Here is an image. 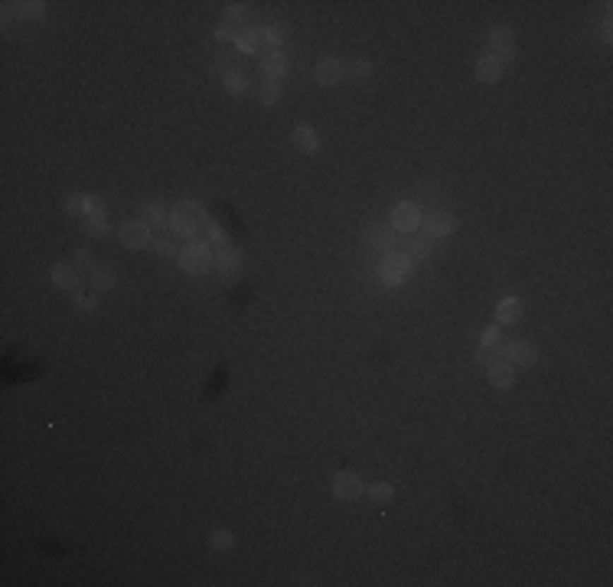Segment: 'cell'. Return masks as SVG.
<instances>
[{
    "label": "cell",
    "instance_id": "1",
    "mask_svg": "<svg viewBox=\"0 0 613 587\" xmlns=\"http://www.w3.org/2000/svg\"><path fill=\"white\" fill-rule=\"evenodd\" d=\"M411 271H415V261L408 255H401V251H388L379 261V281L385 287H401L411 278Z\"/></svg>",
    "mask_w": 613,
    "mask_h": 587
},
{
    "label": "cell",
    "instance_id": "2",
    "mask_svg": "<svg viewBox=\"0 0 613 587\" xmlns=\"http://www.w3.org/2000/svg\"><path fill=\"white\" fill-rule=\"evenodd\" d=\"M213 251L206 242H189V245L179 248V268L189 274V278H199V274L213 271Z\"/></svg>",
    "mask_w": 613,
    "mask_h": 587
},
{
    "label": "cell",
    "instance_id": "3",
    "mask_svg": "<svg viewBox=\"0 0 613 587\" xmlns=\"http://www.w3.org/2000/svg\"><path fill=\"white\" fill-rule=\"evenodd\" d=\"M421 215H424V209H421L417 203H398L392 209V215H388V225H392L395 232L411 235L415 229H421Z\"/></svg>",
    "mask_w": 613,
    "mask_h": 587
},
{
    "label": "cell",
    "instance_id": "4",
    "mask_svg": "<svg viewBox=\"0 0 613 587\" xmlns=\"http://www.w3.org/2000/svg\"><path fill=\"white\" fill-rule=\"evenodd\" d=\"M499 356L509 362V366H535V359H538V352H535V346L528 340H503V346H499Z\"/></svg>",
    "mask_w": 613,
    "mask_h": 587
},
{
    "label": "cell",
    "instance_id": "5",
    "mask_svg": "<svg viewBox=\"0 0 613 587\" xmlns=\"http://www.w3.org/2000/svg\"><path fill=\"white\" fill-rule=\"evenodd\" d=\"M362 493H366V483L359 480V473L343 470V473H336V477H333V496H336L340 502H356Z\"/></svg>",
    "mask_w": 613,
    "mask_h": 587
},
{
    "label": "cell",
    "instance_id": "6",
    "mask_svg": "<svg viewBox=\"0 0 613 587\" xmlns=\"http://www.w3.org/2000/svg\"><path fill=\"white\" fill-rule=\"evenodd\" d=\"M85 229H88V235H95V239H105L111 232V225H108V213H105V206L95 199V196H85Z\"/></svg>",
    "mask_w": 613,
    "mask_h": 587
},
{
    "label": "cell",
    "instance_id": "7",
    "mask_svg": "<svg viewBox=\"0 0 613 587\" xmlns=\"http://www.w3.org/2000/svg\"><path fill=\"white\" fill-rule=\"evenodd\" d=\"M118 235H121V242H124V248H147V245H153V235H150V225H147L144 219H131V222H124L118 229Z\"/></svg>",
    "mask_w": 613,
    "mask_h": 587
},
{
    "label": "cell",
    "instance_id": "8",
    "mask_svg": "<svg viewBox=\"0 0 613 587\" xmlns=\"http://www.w3.org/2000/svg\"><path fill=\"white\" fill-rule=\"evenodd\" d=\"M421 229H424V235L431 242L434 239H447L453 232V215L444 213V209H431V213L421 215Z\"/></svg>",
    "mask_w": 613,
    "mask_h": 587
},
{
    "label": "cell",
    "instance_id": "9",
    "mask_svg": "<svg viewBox=\"0 0 613 587\" xmlns=\"http://www.w3.org/2000/svg\"><path fill=\"white\" fill-rule=\"evenodd\" d=\"M489 52H493L499 62L516 59V40H512L509 26H493V30H489Z\"/></svg>",
    "mask_w": 613,
    "mask_h": 587
},
{
    "label": "cell",
    "instance_id": "10",
    "mask_svg": "<svg viewBox=\"0 0 613 587\" xmlns=\"http://www.w3.org/2000/svg\"><path fill=\"white\" fill-rule=\"evenodd\" d=\"M316 82L323 88H333V85H340L343 78H346V66H343L336 56H326V59H320L316 62Z\"/></svg>",
    "mask_w": 613,
    "mask_h": 587
},
{
    "label": "cell",
    "instance_id": "11",
    "mask_svg": "<svg viewBox=\"0 0 613 587\" xmlns=\"http://www.w3.org/2000/svg\"><path fill=\"white\" fill-rule=\"evenodd\" d=\"M258 69H261V78H268V82H281V78L287 76L290 62H287V56H284L281 49H271L261 62H258Z\"/></svg>",
    "mask_w": 613,
    "mask_h": 587
},
{
    "label": "cell",
    "instance_id": "12",
    "mask_svg": "<svg viewBox=\"0 0 613 587\" xmlns=\"http://www.w3.org/2000/svg\"><path fill=\"white\" fill-rule=\"evenodd\" d=\"M486 379L493 389H512L516 382V366H509L506 359H489L486 362Z\"/></svg>",
    "mask_w": 613,
    "mask_h": 587
},
{
    "label": "cell",
    "instance_id": "13",
    "mask_svg": "<svg viewBox=\"0 0 613 587\" xmlns=\"http://www.w3.org/2000/svg\"><path fill=\"white\" fill-rule=\"evenodd\" d=\"M199 229H203V222L189 219L186 213H179V209H173V213H170V232L177 235V239L196 242V239H199Z\"/></svg>",
    "mask_w": 613,
    "mask_h": 587
},
{
    "label": "cell",
    "instance_id": "14",
    "mask_svg": "<svg viewBox=\"0 0 613 587\" xmlns=\"http://www.w3.org/2000/svg\"><path fill=\"white\" fill-rule=\"evenodd\" d=\"M213 268L222 274V278H232V274H239V271H242V255H239V248H232V245L219 248V251H215V258H213Z\"/></svg>",
    "mask_w": 613,
    "mask_h": 587
},
{
    "label": "cell",
    "instance_id": "15",
    "mask_svg": "<svg viewBox=\"0 0 613 587\" xmlns=\"http://www.w3.org/2000/svg\"><path fill=\"white\" fill-rule=\"evenodd\" d=\"M477 78L483 85H496V82L503 78V62L496 59L493 52H483L477 59Z\"/></svg>",
    "mask_w": 613,
    "mask_h": 587
},
{
    "label": "cell",
    "instance_id": "16",
    "mask_svg": "<svg viewBox=\"0 0 613 587\" xmlns=\"http://www.w3.org/2000/svg\"><path fill=\"white\" fill-rule=\"evenodd\" d=\"M499 346H503V333H499V326H486L483 336H480V349H477V362H489L493 359V352H499Z\"/></svg>",
    "mask_w": 613,
    "mask_h": 587
},
{
    "label": "cell",
    "instance_id": "17",
    "mask_svg": "<svg viewBox=\"0 0 613 587\" xmlns=\"http://www.w3.org/2000/svg\"><path fill=\"white\" fill-rule=\"evenodd\" d=\"M52 284L62 290H78V284H82V278H78L76 271V264H69V261H59V264H52Z\"/></svg>",
    "mask_w": 613,
    "mask_h": 587
},
{
    "label": "cell",
    "instance_id": "18",
    "mask_svg": "<svg viewBox=\"0 0 613 587\" xmlns=\"http://www.w3.org/2000/svg\"><path fill=\"white\" fill-rule=\"evenodd\" d=\"M366 239H369V245L375 248V251H382V255H388V251H395V229L388 225H372V229L366 232Z\"/></svg>",
    "mask_w": 613,
    "mask_h": 587
},
{
    "label": "cell",
    "instance_id": "19",
    "mask_svg": "<svg viewBox=\"0 0 613 587\" xmlns=\"http://www.w3.org/2000/svg\"><path fill=\"white\" fill-rule=\"evenodd\" d=\"M261 30L258 26H242V30H235V46H239V52H245V56H251V52H258V46H261Z\"/></svg>",
    "mask_w": 613,
    "mask_h": 587
},
{
    "label": "cell",
    "instance_id": "20",
    "mask_svg": "<svg viewBox=\"0 0 613 587\" xmlns=\"http://www.w3.org/2000/svg\"><path fill=\"white\" fill-rule=\"evenodd\" d=\"M88 284H92L95 294H105V290L114 287V271H111V264H95L92 271H88Z\"/></svg>",
    "mask_w": 613,
    "mask_h": 587
},
{
    "label": "cell",
    "instance_id": "21",
    "mask_svg": "<svg viewBox=\"0 0 613 587\" xmlns=\"http://www.w3.org/2000/svg\"><path fill=\"white\" fill-rule=\"evenodd\" d=\"M294 144H297V150H304V153H316L320 150V137H316V131L310 128V124H297V128H294Z\"/></svg>",
    "mask_w": 613,
    "mask_h": 587
},
{
    "label": "cell",
    "instance_id": "22",
    "mask_svg": "<svg viewBox=\"0 0 613 587\" xmlns=\"http://www.w3.org/2000/svg\"><path fill=\"white\" fill-rule=\"evenodd\" d=\"M496 320L499 324H516V320H522V300L519 297H506L496 304Z\"/></svg>",
    "mask_w": 613,
    "mask_h": 587
},
{
    "label": "cell",
    "instance_id": "23",
    "mask_svg": "<svg viewBox=\"0 0 613 587\" xmlns=\"http://www.w3.org/2000/svg\"><path fill=\"white\" fill-rule=\"evenodd\" d=\"M141 213L147 215V225H150V229H170V213H167V209H163L160 203H147L144 209H141Z\"/></svg>",
    "mask_w": 613,
    "mask_h": 587
},
{
    "label": "cell",
    "instance_id": "24",
    "mask_svg": "<svg viewBox=\"0 0 613 587\" xmlns=\"http://www.w3.org/2000/svg\"><path fill=\"white\" fill-rule=\"evenodd\" d=\"M222 85H225V92H229V95H245L248 92V76H245V72H235V69H229V72H225V78H222Z\"/></svg>",
    "mask_w": 613,
    "mask_h": 587
},
{
    "label": "cell",
    "instance_id": "25",
    "mask_svg": "<svg viewBox=\"0 0 613 587\" xmlns=\"http://www.w3.org/2000/svg\"><path fill=\"white\" fill-rule=\"evenodd\" d=\"M405 255L411 258V261H424L427 255H431V239H427V235H417V239H411L408 242V251H405Z\"/></svg>",
    "mask_w": 613,
    "mask_h": 587
},
{
    "label": "cell",
    "instance_id": "26",
    "mask_svg": "<svg viewBox=\"0 0 613 587\" xmlns=\"http://www.w3.org/2000/svg\"><path fill=\"white\" fill-rule=\"evenodd\" d=\"M255 92H258V102L261 105H274L281 98V85H278V82H268V78H264L261 85H255Z\"/></svg>",
    "mask_w": 613,
    "mask_h": 587
},
{
    "label": "cell",
    "instance_id": "27",
    "mask_svg": "<svg viewBox=\"0 0 613 587\" xmlns=\"http://www.w3.org/2000/svg\"><path fill=\"white\" fill-rule=\"evenodd\" d=\"M177 209H179V213H186L189 219H196V222H209V215H206V206L199 203V199H183Z\"/></svg>",
    "mask_w": 613,
    "mask_h": 587
},
{
    "label": "cell",
    "instance_id": "28",
    "mask_svg": "<svg viewBox=\"0 0 613 587\" xmlns=\"http://www.w3.org/2000/svg\"><path fill=\"white\" fill-rule=\"evenodd\" d=\"M366 493H369V499H372V502H379V506H382V502H392L395 486L392 483H372Z\"/></svg>",
    "mask_w": 613,
    "mask_h": 587
},
{
    "label": "cell",
    "instance_id": "29",
    "mask_svg": "<svg viewBox=\"0 0 613 587\" xmlns=\"http://www.w3.org/2000/svg\"><path fill=\"white\" fill-rule=\"evenodd\" d=\"M17 13H20V20H40L46 13V4H40V0H26V4H17Z\"/></svg>",
    "mask_w": 613,
    "mask_h": 587
},
{
    "label": "cell",
    "instance_id": "30",
    "mask_svg": "<svg viewBox=\"0 0 613 587\" xmlns=\"http://www.w3.org/2000/svg\"><path fill=\"white\" fill-rule=\"evenodd\" d=\"M209 545H213V552H229L232 545H235V535H232L229 528H215L213 538H209Z\"/></svg>",
    "mask_w": 613,
    "mask_h": 587
},
{
    "label": "cell",
    "instance_id": "31",
    "mask_svg": "<svg viewBox=\"0 0 613 587\" xmlns=\"http://www.w3.org/2000/svg\"><path fill=\"white\" fill-rule=\"evenodd\" d=\"M261 40L268 46H274V49H281L284 40H287V33H284V26H264L261 30Z\"/></svg>",
    "mask_w": 613,
    "mask_h": 587
},
{
    "label": "cell",
    "instance_id": "32",
    "mask_svg": "<svg viewBox=\"0 0 613 587\" xmlns=\"http://www.w3.org/2000/svg\"><path fill=\"white\" fill-rule=\"evenodd\" d=\"M225 20H229V26H235V30H242L245 23V4H229L225 7Z\"/></svg>",
    "mask_w": 613,
    "mask_h": 587
},
{
    "label": "cell",
    "instance_id": "33",
    "mask_svg": "<svg viewBox=\"0 0 613 587\" xmlns=\"http://www.w3.org/2000/svg\"><path fill=\"white\" fill-rule=\"evenodd\" d=\"M206 235H209V242H213V245H219V248H225L229 245V235H225V232H222V225L215 219H209L206 222Z\"/></svg>",
    "mask_w": 613,
    "mask_h": 587
},
{
    "label": "cell",
    "instance_id": "34",
    "mask_svg": "<svg viewBox=\"0 0 613 587\" xmlns=\"http://www.w3.org/2000/svg\"><path fill=\"white\" fill-rule=\"evenodd\" d=\"M72 264H76V268H82V271H92L98 261H95V255L88 251V248H78V251H72Z\"/></svg>",
    "mask_w": 613,
    "mask_h": 587
},
{
    "label": "cell",
    "instance_id": "35",
    "mask_svg": "<svg viewBox=\"0 0 613 587\" xmlns=\"http://www.w3.org/2000/svg\"><path fill=\"white\" fill-rule=\"evenodd\" d=\"M69 297H72V304H76L78 310H85V314H92L95 307H98V294H92V297H88V294H78V290H72Z\"/></svg>",
    "mask_w": 613,
    "mask_h": 587
},
{
    "label": "cell",
    "instance_id": "36",
    "mask_svg": "<svg viewBox=\"0 0 613 587\" xmlns=\"http://www.w3.org/2000/svg\"><path fill=\"white\" fill-rule=\"evenodd\" d=\"M352 78H356V82H369V78H372V62L369 59H359V62H352Z\"/></svg>",
    "mask_w": 613,
    "mask_h": 587
},
{
    "label": "cell",
    "instance_id": "37",
    "mask_svg": "<svg viewBox=\"0 0 613 587\" xmlns=\"http://www.w3.org/2000/svg\"><path fill=\"white\" fill-rule=\"evenodd\" d=\"M153 248H157V255H163V258H179L177 242H170V239H153Z\"/></svg>",
    "mask_w": 613,
    "mask_h": 587
},
{
    "label": "cell",
    "instance_id": "38",
    "mask_svg": "<svg viewBox=\"0 0 613 587\" xmlns=\"http://www.w3.org/2000/svg\"><path fill=\"white\" fill-rule=\"evenodd\" d=\"M66 213L69 215H85V196H66Z\"/></svg>",
    "mask_w": 613,
    "mask_h": 587
},
{
    "label": "cell",
    "instance_id": "39",
    "mask_svg": "<svg viewBox=\"0 0 613 587\" xmlns=\"http://www.w3.org/2000/svg\"><path fill=\"white\" fill-rule=\"evenodd\" d=\"M215 40H219V43H225V40H235V26H229V23L215 26Z\"/></svg>",
    "mask_w": 613,
    "mask_h": 587
}]
</instances>
